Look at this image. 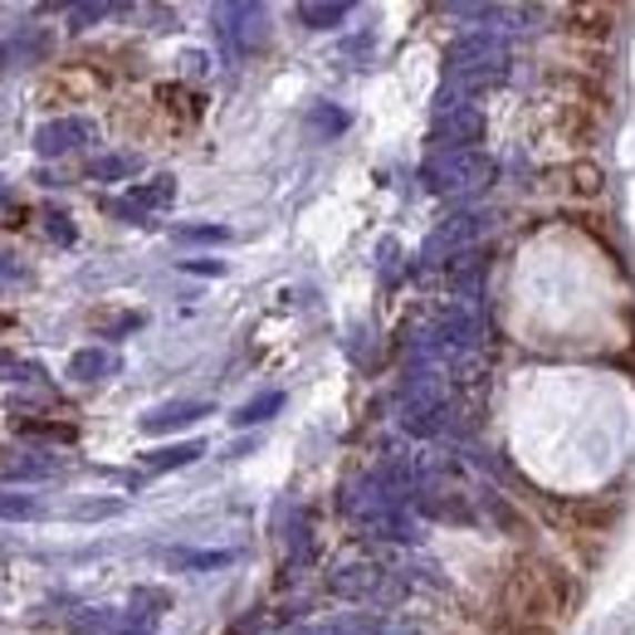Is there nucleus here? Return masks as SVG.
Segmentation results:
<instances>
[{
    "instance_id": "2",
    "label": "nucleus",
    "mask_w": 635,
    "mask_h": 635,
    "mask_svg": "<svg viewBox=\"0 0 635 635\" xmlns=\"http://www.w3.org/2000/svg\"><path fill=\"white\" fill-rule=\"evenodd\" d=\"M611 24H616V10H572V20H567V30L572 34H586V40H606L611 34Z\"/></svg>"
},
{
    "instance_id": "1",
    "label": "nucleus",
    "mask_w": 635,
    "mask_h": 635,
    "mask_svg": "<svg viewBox=\"0 0 635 635\" xmlns=\"http://www.w3.org/2000/svg\"><path fill=\"white\" fill-rule=\"evenodd\" d=\"M562 513H567L582 533H606L611 523L621 518V504H611V498H572V504H562Z\"/></svg>"
},
{
    "instance_id": "3",
    "label": "nucleus",
    "mask_w": 635,
    "mask_h": 635,
    "mask_svg": "<svg viewBox=\"0 0 635 635\" xmlns=\"http://www.w3.org/2000/svg\"><path fill=\"white\" fill-rule=\"evenodd\" d=\"M567 177H572V191L577 195H602V171H596L592 162H577Z\"/></svg>"
}]
</instances>
